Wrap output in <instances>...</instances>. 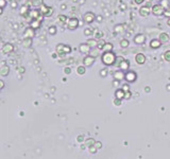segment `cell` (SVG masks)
<instances>
[{
    "instance_id": "cell-1",
    "label": "cell",
    "mask_w": 170,
    "mask_h": 159,
    "mask_svg": "<svg viewBox=\"0 0 170 159\" xmlns=\"http://www.w3.org/2000/svg\"><path fill=\"white\" fill-rule=\"evenodd\" d=\"M117 55L114 53L113 51H107V52H102L101 55V62L103 65L110 67V66H114L115 62H116Z\"/></svg>"
},
{
    "instance_id": "cell-2",
    "label": "cell",
    "mask_w": 170,
    "mask_h": 159,
    "mask_svg": "<svg viewBox=\"0 0 170 159\" xmlns=\"http://www.w3.org/2000/svg\"><path fill=\"white\" fill-rule=\"evenodd\" d=\"M72 49L69 45H65V44H57L55 47V52L57 53V55L60 57H65V55L71 53Z\"/></svg>"
},
{
    "instance_id": "cell-3",
    "label": "cell",
    "mask_w": 170,
    "mask_h": 159,
    "mask_svg": "<svg viewBox=\"0 0 170 159\" xmlns=\"http://www.w3.org/2000/svg\"><path fill=\"white\" fill-rule=\"evenodd\" d=\"M66 27H67V29L69 31H74V30H77L80 27V21H79L77 17H71L68 19L67 23H66Z\"/></svg>"
},
{
    "instance_id": "cell-4",
    "label": "cell",
    "mask_w": 170,
    "mask_h": 159,
    "mask_svg": "<svg viewBox=\"0 0 170 159\" xmlns=\"http://www.w3.org/2000/svg\"><path fill=\"white\" fill-rule=\"evenodd\" d=\"M165 10L166 9L160 3H156L151 8V13H152L154 16H162V15H164V13H165Z\"/></svg>"
},
{
    "instance_id": "cell-5",
    "label": "cell",
    "mask_w": 170,
    "mask_h": 159,
    "mask_svg": "<svg viewBox=\"0 0 170 159\" xmlns=\"http://www.w3.org/2000/svg\"><path fill=\"white\" fill-rule=\"evenodd\" d=\"M39 10H41V13L44 17H51L53 14V11L54 9L52 7H49V5H46V4H42L41 8H39Z\"/></svg>"
},
{
    "instance_id": "cell-6",
    "label": "cell",
    "mask_w": 170,
    "mask_h": 159,
    "mask_svg": "<svg viewBox=\"0 0 170 159\" xmlns=\"http://www.w3.org/2000/svg\"><path fill=\"white\" fill-rule=\"evenodd\" d=\"M95 20H96V14L93 13V12H86L83 15V22H85V23L90 24Z\"/></svg>"
},
{
    "instance_id": "cell-7",
    "label": "cell",
    "mask_w": 170,
    "mask_h": 159,
    "mask_svg": "<svg viewBox=\"0 0 170 159\" xmlns=\"http://www.w3.org/2000/svg\"><path fill=\"white\" fill-rule=\"evenodd\" d=\"M126 81L128 83H134V82L137 80V73L135 71H127L126 72Z\"/></svg>"
},
{
    "instance_id": "cell-8",
    "label": "cell",
    "mask_w": 170,
    "mask_h": 159,
    "mask_svg": "<svg viewBox=\"0 0 170 159\" xmlns=\"http://www.w3.org/2000/svg\"><path fill=\"white\" fill-rule=\"evenodd\" d=\"M29 16L32 18V19H42L44 18V16L41 13V10L39 9H34L33 8L32 10H30L29 12Z\"/></svg>"
},
{
    "instance_id": "cell-9",
    "label": "cell",
    "mask_w": 170,
    "mask_h": 159,
    "mask_svg": "<svg viewBox=\"0 0 170 159\" xmlns=\"http://www.w3.org/2000/svg\"><path fill=\"white\" fill-rule=\"evenodd\" d=\"M95 62H96V56L90 55V54H87V55H85V57L83 59V65L86 66V67L93 66Z\"/></svg>"
},
{
    "instance_id": "cell-10",
    "label": "cell",
    "mask_w": 170,
    "mask_h": 159,
    "mask_svg": "<svg viewBox=\"0 0 170 159\" xmlns=\"http://www.w3.org/2000/svg\"><path fill=\"white\" fill-rule=\"evenodd\" d=\"M79 51H80V53L87 55V54L90 53V51H92V48H90L89 46L86 44V42H82V44L79 45Z\"/></svg>"
},
{
    "instance_id": "cell-11",
    "label": "cell",
    "mask_w": 170,
    "mask_h": 159,
    "mask_svg": "<svg viewBox=\"0 0 170 159\" xmlns=\"http://www.w3.org/2000/svg\"><path fill=\"white\" fill-rule=\"evenodd\" d=\"M1 51L3 54H11L12 52L14 51V46L11 44V42H5V44L2 46Z\"/></svg>"
},
{
    "instance_id": "cell-12",
    "label": "cell",
    "mask_w": 170,
    "mask_h": 159,
    "mask_svg": "<svg viewBox=\"0 0 170 159\" xmlns=\"http://www.w3.org/2000/svg\"><path fill=\"white\" fill-rule=\"evenodd\" d=\"M133 40H134V42L136 45L141 46L146 42V36H145V34H142V33H138V34H136L134 36V39H133Z\"/></svg>"
},
{
    "instance_id": "cell-13",
    "label": "cell",
    "mask_w": 170,
    "mask_h": 159,
    "mask_svg": "<svg viewBox=\"0 0 170 159\" xmlns=\"http://www.w3.org/2000/svg\"><path fill=\"white\" fill-rule=\"evenodd\" d=\"M22 36H23V38H33L35 36V30L29 26L28 28L25 29Z\"/></svg>"
},
{
    "instance_id": "cell-14",
    "label": "cell",
    "mask_w": 170,
    "mask_h": 159,
    "mask_svg": "<svg viewBox=\"0 0 170 159\" xmlns=\"http://www.w3.org/2000/svg\"><path fill=\"white\" fill-rule=\"evenodd\" d=\"M151 13V8L148 7V5H142V7L139 9V15L141 17H147L149 16Z\"/></svg>"
},
{
    "instance_id": "cell-15",
    "label": "cell",
    "mask_w": 170,
    "mask_h": 159,
    "mask_svg": "<svg viewBox=\"0 0 170 159\" xmlns=\"http://www.w3.org/2000/svg\"><path fill=\"white\" fill-rule=\"evenodd\" d=\"M146 60H147V57H146L144 53H137L135 55V62L138 65H144L146 63Z\"/></svg>"
},
{
    "instance_id": "cell-16",
    "label": "cell",
    "mask_w": 170,
    "mask_h": 159,
    "mask_svg": "<svg viewBox=\"0 0 170 159\" xmlns=\"http://www.w3.org/2000/svg\"><path fill=\"white\" fill-rule=\"evenodd\" d=\"M113 76H114V80H117V81L121 82L122 80L126 79V72L121 71V70H118V71H115L113 73Z\"/></svg>"
},
{
    "instance_id": "cell-17",
    "label": "cell",
    "mask_w": 170,
    "mask_h": 159,
    "mask_svg": "<svg viewBox=\"0 0 170 159\" xmlns=\"http://www.w3.org/2000/svg\"><path fill=\"white\" fill-rule=\"evenodd\" d=\"M118 68H119V70H121V71H123V72L129 71V68H130V60L124 59V60H122V63L120 64V66L118 67Z\"/></svg>"
},
{
    "instance_id": "cell-18",
    "label": "cell",
    "mask_w": 170,
    "mask_h": 159,
    "mask_svg": "<svg viewBox=\"0 0 170 159\" xmlns=\"http://www.w3.org/2000/svg\"><path fill=\"white\" fill-rule=\"evenodd\" d=\"M162 40H160L159 38H154L152 40L150 41V48L152 49H159L160 48V46H162Z\"/></svg>"
},
{
    "instance_id": "cell-19",
    "label": "cell",
    "mask_w": 170,
    "mask_h": 159,
    "mask_svg": "<svg viewBox=\"0 0 170 159\" xmlns=\"http://www.w3.org/2000/svg\"><path fill=\"white\" fill-rule=\"evenodd\" d=\"M29 23H30V27L33 28L34 30H38L42 27V21H41V19H32Z\"/></svg>"
},
{
    "instance_id": "cell-20",
    "label": "cell",
    "mask_w": 170,
    "mask_h": 159,
    "mask_svg": "<svg viewBox=\"0 0 170 159\" xmlns=\"http://www.w3.org/2000/svg\"><path fill=\"white\" fill-rule=\"evenodd\" d=\"M10 71H11V69H10V67H9L8 65H4V66H1L0 67V75L1 76H8L9 74H10Z\"/></svg>"
},
{
    "instance_id": "cell-21",
    "label": "cell",
    "mask_w": 170,
    "mask_h": 159,
    "mask_svg": "<svg viewBox=\"0 0 170 159\" xmlns=\"http://www.w3.org/2000/svg\"><path fill=\"white\" fill-rule=\"evenodd\" d=\"M124 96H126V91H124L122 88H118V89L115 91V98H117V99L123 100Z\"/></svg>"
},
{
    "instance_id": "cell-22",
    "label": "cell",
    "mask_w": 170,
    "mask_h": 159,
    "mask_svg": "<svg viewBox=\"0 0 170 159\" xmlns=\"http://www.w3.org/2000/svg\"><path fill=\"white\" fill-rule=\"evenodd\" d=\"M29 12H30V5H28V4L21 5L20 9H19V14L21 15V16H25V15L28 14Z\"/></svg>"
},
{
    "instance_id": "cell-23",
    "label": "cell",
    "mask_w": 170,
    "mask_h": 159,
    "mask_svg": "<svg viewBox=\"0 0 170 159\" xmlns=\"http://www.w3.org/2000/svg\"><path fill=\"white\" fill-rule=\"evenodd\" d=\"M30 4H31L34 9H39L42 4H44V0H31V1H30Z\"/></svg>"
},
{
    "instance_id": "cell-24",
    "label": "cell",
    "mask_w": 170,
    "mask_h": 159,
    "mask_svg": "<svg viewBox=\"0 0 170 159\" xmlns=\"http://www.w3.org/2000/svg\"><path fill=\"white\" fill-rule=\"evenodd\" d=\"M98 39H96L95 37H94V38H89V39H87V40H86V44L87 45H88L89 46V47L90 48H97V46H98Z\"/></svg>"
},
{
    "instance_id": "cell-25",
    "label": "cell",
    "mask_w": 170,
    "mask_h": 159,
    "mask_svg": "<svg viewBox=\"0 0 170 159\" xmlns=\"http://www.w3.org/2000/svg\"><path fill=\"white\" fill-rule=\"evenodd\" d=\"M33 45V39L32 38H23L22 39V46L27 49L31 48Z\"/></svg>"
},
{
    "instance_id": "cell-26",
    "label": "cell",
    "mask_w": 170,
    "mask_h": 159,
    "mask_svg": "<svg viewBox=\"0 0 170 159\" xmlns=\"http://www.w3.org/2000/svg\"><path fill=\"white\" fill-rule=\"evenodd\" d=\"M160 40H162V42L164 44V42H168L170 40V36L168 33H166V32H163V33H160L159 34V37Z\"/></svg>"
},
{
    "instance_id": "cell-27",
    "label": "cell",
    "mask_w": 170,
    "mask_h": 159,
    "mask_svg": "<svg viewBox=\"0 0 170 159\" xmlns=\"http://www.w3.org/2000/svg\"><path fill=\"white\" fill-rule=\"evenodd\" d=\"M57 21H59L61 24H65V23H67V21H68V17L64 14H60L59 16H57Z\"/></svg>"
},
{
    "instance_id": "cell-28",
    "label": "cell",
    "mask_w": 170,
    "mask_h": 159,
    "mask_svg": "<svg viewBox=\"0 0 170 159\" xmlns=\"http://www.w3.org/2000/svg\"><path fill=\"white\" fill-rule=\"evenodd\" d=\"M114 31L116 33H123L124 32V24L123 23H118L114 27Z\"/></svg>"
},
{
    "instance_id": "cell-29",
    "label": "cell",
    "mask_w": 170,
    "mask_h": 159,
    "mask_svg": "<svg viewBox=\"0 0 170 159\" xmlns=\"http://www.w3.org/2000/svg\"><path fill=\"white\" fill-rule=\"evenodd\" d=\"M77 73L79 75H83L86 73V66H83V65H80L78 66L77 68Z\"/></svg>"
},
{
    "instance_id": "cell-30",
    "label": "cell",
    "mask_w": 170,
    "mask_h": 159,
    "mask_svg": "<svg viewBox=\"0 0 170 159\" xmlns=\"http://www.w3.org/2000/svg\"><path fill=\"white\" fill-rule=\"evenodd\" d=\"M119 45H120V47H121V48L126 49V48H128V47L130 46V41H129V39H127V38H122V39L120 40Z\"/></svg>"
},
{
    "instance_id": "cell-31",
    "label": "cell",
    "mask_w": 170,
    "mask_h": 159,
    "mask_svg": "<svg viewBox=\"0 0 170 159\" xmlns=\"http://www.w3.org/2000/svg\"><path fill=\"white\" fill-rule=\"evenodd\" d=\"M113 48H114V45L111 44V42H106L104 48H103L102 52H107V51H113Z\"/></svg>"
},
{
    "instance_id": "cell-32",
    "label": "cell",
    "mask_w": 170,
    "mask_h": 159,
    "mask_svg": "<svg viewBox=\"0 0 170 159\" xmlns=\"http://www.w3.org/2000/svg\"><path fill=\"white\" fill-rule=\"evenodd\" d=\"M85 145L87 146V148H89V146H93L94 144H95V142H96V140L94 139V138H88V139H86L85 140Z\"/></svg>"
},
{
    "instance_id": "cell-33",
    "label": "cell",
    "mask_w": 170,
    "mask_h": 159,
    "mask_svg": "<svg viewBox=\"0 0 170 159\" xmlns=\"http://www.w3.org/2000/svg\"><path fill=\"white\" fill-rule=\"evenodd\" d=\"M106 44V41L104 40V39H100L99 42H98V46H97V49L100 51H102L103 50V48H104V46Z\"/></svg>"
},
{
    "instance_id": "cell-34",
    "label": "cell",
    "mask_w": 170,
    "mask_h": 159,
    "mask_svg": "<svg viewBox=\"0 0 170 159\" xmlns=\"http://www.w3.org/2000/svg\"><path fill=\"white\" fill-rule=\"evenodd\" d=\"M48 32H49L50 35H55L56 32H57V29L55 26H50L49 28H48Z\"/></svg>"
},
{
    "instance_id": "cell-35",
    "label": "cell",
    "mask_w": 170,
    "mask_h": 159,
    "mask_svg": "<svg viewBox=\"0 0 170 159\" xmlns=\"http://www.w3.org/2000/svg\"><path fill=\"white\" fill-rule=\"evenodd\" d=\"M83 33H84L85 36H92V35L94 34V30L90 29V28H85Z\"/></svg>"
},
{
    "instance_id": "cell-36",
    "label": "cell",
    "mask_w": 170,
    "mask_h": 159,
    "mask_svg": "<svg viewBox=\"0 0 170 159\" xmlns=\"http://www.w3.org/2000/svg\"><path fill=\"white\" fill-rule=\"evenodd\" d=\"M163 56H164V60H165L166 62L170 63V50L165 51V53L163 54Z\"/></svg>"
},
{
    "instance_id": "cell-37",
    "label": "cell",
    "mask_w": 170,
    "mask_h": 159,
    "mask_svg": "<svg viewBox=\"0 0 170 159\" xmlns=\"http://www.w3.org/2000/svg\"><path fill=\"white\" fill-rule=\"evenodd\" d=\"M124 60V57L122 56H117V59H116V62H115V67H119L120 66V64L122 63V60Z\"/></svg>"
},
{
    "instance_id": "cell-38",
    "label": "cell",
    "mask_w": 170,
    "mask_h": 159,
    "mask_svg": "<svg viewBox=\"0 0 170 159\" xmlns=\"http://www.w3.org/2000/svg\"><path fill=\"white\" fill-rule=\"evenodd\" d=\"M170 0H162V1H160V4L163 5L164 8L165 9H170Z\"/></svg>"
},
{
    "instance_id": "cell-39",
    "label": "cell",
    "mask_w": 170,
    "mask_h": 159,
    "mask_svg": "<svg viewBox=\"0 0 170 159\" xmlns=\"http://www.w3.org/2000/svg\"><path fill=\"white\" fill-rule=\"evenodd\" d=\"M107 73H108L107 69H101L100 70V76H101V78H106V76H107Z\"/></svg>"
},
{
    "instance_id": "cell-40",
    "label": "cell",
    "mask_w": 170,
    "mask_h": 159,
    "mask_svg": "<svg viewBox=\"0 0 170 159\" xmlns=\"http://www.w3.org/2000/svg\"><path fill=\"white\" fill-rule=\"evenodd\" d=\"M88 152L90 153V154H96V153L98 152V149H97L95 145H93V146H89V148H88Z\"/></svg>"
},
{
    "instance_id": "cell-41",
    "label": "cell",
    "mask_w": 170,
    "mask_h": 159,
    "mask_svg": "<svg viewBox=\"0 0 170 159\" xmlns=\"http://www.w3.org/2000/svg\"><path fill=\"white\" fill-rule=\"evenodd\" d=\"M121 101H122V100H120V99H117V98H116V99H114V105L115 106H120L121 105Z\"/></svg>"
},
{
    "instance_id": "cell-42",
    "label": "cell",
    "mask_w": 170,
    "mask_h": 159,
    "mask_svg": "<svg viewBox=\"0 0 170 159\" xmlns=\"http://www.w3.org/2000/svg\"><path fill=\"white\" fill-rule=\"evenodd\" d=\"M131 97H132L131 91H130V90L126 91V96H124V99H126V100H130V99H131Z\"/></svg>"
},
{
    "instance_id": "cell-43",
    "label": "cell",
    "mask_w": 170,
    "mask_h": 159,
    "mask_svg": "<svg viewBox=\"0 0 170 159\" xmlns=\"http://www.w3.org/2000/svg\"><path fill=\"white\" fill-rule=\"evenodd\" d=\"M25 71H26V69H25V67H22V66H19L17 68V72L18 73H21V74H22V73H25Z\"/></svg>"
},
{
    "instance_id": "cell-44",
    "label": "cell",
    "mask_w": 170,
    "mask_h": 159,
    "mask_svg": "<svg viewBox=\"0 0 170 159\" xmlns=\"http://www.w3.org/2000/svg\"><path fill=\"white\" fill-rule=\"evenodd\" d=\"M64 73H65V74H70L71 73V68L70 67H65V69H64Z\"/></svg>"
},
{
    "instance_id": "cell-45",
    "label": "cell",
    "mask_w": 170,
    "mask_h": 159,
    "mask_svg": "<svg viewBox=\"0 0 170 159\" xmlns=\"http://www.w3.org/2000/svg\"><path fill=\"white\" fill-rule=\"evenodd\" d=\"M7 3H8L7 0H0V8L4 9V8H5V5H7Z\"/></svg>"
},
{
    "instance_id": "cell-46",
    "label": "cell",
    "mask_w": 170,
    "mask_h": 159,
    "mask_svg": "<svg viewBox=\"0 0 170 159\" xmlns=\"http://www.w3.org/2000/svg\"><path fill=\"white\" fill-rule=\"evenodd\" d=\"M17 1H18V0H13V1L11 2V8L12 9H16L17 8Z\"/></svg>"
},
{
    "instance_id": "cell-47",
    "label": "cell",
    "mask_w": 170,
    "mask_h": 159,
    "mask_svg": "<svg viewBox=\"0 0 170 159\" xmlns=\"http://www.w3.org/2000/svg\"><path fill=\"white\" fill-rule=\"evenodd\" d=\"M121 88H122L124 91H128V90H130V85L128 84V83H126V84L122 85V87H121Z\"/></svg>"
},
{
    "instance_id": "cell-48",
    "label": "cell",
    "mask_w": 170,
    "mask_h": 159,
    "mask_svg": "<svg viewBox=\"0 0 170 159\" xmlns=\"http://www.w3.org/2000/svg\"><path fill=\"white\" fill-rule=\"evenodd\" d=\"M94 145H95V146H96V148L98 149H100L102 148V142H100V141H96V142H95V144H94Z\"/></svg>"
},
{
    "instance_id": "cell-49",
    "label": "cell",
    "mask_w": 170,
    "mask_h": 159,
    "mask_svg": "<svg viewBox=\"0 0 170 159\" xmlns=\"http://www.w3.org/2000/svg\"><path fill=\"white\" fill-rule=\"evenodd\" d=\"M96 20H97V22H102V20H103V16L102 15H98V16H96Z\"/></svg>"
},
{
    "instance_id": "cell-50",
    "label": "cell",
    "mask_w": 170,
    "mask_h": 159,
    "mask_svg": "<svg viewBox=\"0 0 170 159\" xmlns=\"http://www.w3.org/2000/svg\"><path fill=\"white\" fill-rule=\"evenodd\" d=\"M164 16H166V17H170V9H166L165 10V13H164Z\"/></svg>"
},
{
    "instance_id": "cell-51",
    "label": "cell",
    "mask_w": 170,
    "mask_h": 159,
    "mask_svg": "<svg viewBox=\"0 0 170 159\" xmlns=\"http://www.w3.org/2000/svg\"><path fill=\"white\" fill-rule=\"evenodd\" d=\"M119 9H120V11H126L127 10V5L124 4V3H120Z\"/></svg>"
},
{
    "instance_id": "cell-52",
    "label": "cell",
    "mask_w": 170,
    "mask_h": 159,
    "mask_svg": "<svg viewBox=\"0 0 170 159\" xmlns=\"http://www.w3.org/2000/svg\"><path fill=\"white\" fill-rule=\"evenodd\" d=\"M67 4H66V3H62V4H61V7H60V9H61V10H62V11H65V10H67Z\"/></svg>"
},
{
    "instance_id": "cell-53",
    "label": "cell",
    "mask_w": 170,
    "mask_h": 159,
    "mask_svg": "<svg viewBox=\"0 0 170 159\" xmlns=\"http://www.w3.org/2000/svg\"><path fill=\"white\" fill-rule=\"evenodd\" d=\"M146 1V0H134V2H135V3L136 4H142V3H144V2Z\"/></svg>"
},
{
    "instance_id": "cell-54",
    "label": "cell",
    "mask_w": 170,
    "mask_h": 159,
    "mask_svg": "<svg viewBox=\"0 0 170 159\" xmlns=\"http://www.w3.org/2000/svg\"><path fill=\"white\" fill-rule=\"evenodd\" d=\"M3 88H4V81H3V80H0V89H3Z\"/></svg>"
},
{
    "instance_id": "cell-55",
    "label": "cell",
    "mask_w": 170,
    "mask_h": 159,
    "mask_svg": "<svg viewBox=\"0 0 170 159\" xmlns=\"http://www.w3.org/2000/svg\"><path fill=\"white\" fill-rule=\"evenodd\" d=\"M77 141H79V142H83V141H85V140H84V138H83V136H79L78 138H77Z\"/></svg>"
},
{
    "instance_id": "cell-56",
    "label": "cell",
    "mask_w": 170,
    "mask_h": 159,
    "mask_svg": "<svg viewBox=\"0 0 170 159\" xmlns=\"http://www.w3.org/2000/svg\"><path fill=\"white\" fill-rule=\"evenodd\" d=\"M167 26L170 27V17L168 18V19H167Z\"/></svg>"
},
{
    "instance_id": "cell-57",
    "label": "cell",
    "mask_w": 170,
    "mask_h": 159,
    "mask_svg": "<svg viewBox=\"0 0 170 159\" xmlns=\"http://www.w3.org/2000/svg\"><path fill=\"white\" fill-rule=\"evenodd\" d=\"M2 14H3V9L0 8V15H2Z\"/></svg>"
},
{
    "instance_id": "cell-58",
    "label": "cell",
    "mask_w": 170,
    "mask_h": 159,
    "mask_svg": "<svg viewBox=\"0 0 170 159\" xmlns=\"http://www.w3.org/2000/svg\"><path fill=\"white\" fill-rule=\"evenodd\" d=\"M5 64H7V62H5V60H2V62H1V66H4Z\"/></svg>"
},
{
    "instance_id": "cell-59",
    "label": "cell",
    "mask_w": 170,
    "mask_h": 159,
    "mask_svg": "<svg viewBox=\"0 0 170 159\" xmlns=\"http://www.w3.org/2000/svg\"><path fill=\"white\" fill-rule=\"evenodd\" d=\"M146 91H147V92H150V87H146Z\"/></svg>"
},
{
    "instance_id": "cell-60",
    "label": "cell",
    "mask_w": 170,
    "mask_h": 159,
    "mask_svg": "<svg viewBox=\"0 0 170 159\" xmlns=\"http://www.w3.org/2000/svg\"><path fill=\"white\" fill-rule=\"evenodd\" d=\"M167 90L170 91V85H167Z\"/></svg>"
},
{
    "instance_id": "cell-61",
    "label": "cell",
    "mask_w": 170,
    "mask_h": 159,
    "mask_svg": "<svg viewBox=\"0 0 170 159\" xmlns=\"http://www.w3.org/2000/svg\"><path fill=\"white\" fill-rule=\"evenodd\" d=\"M156 1H159V2H160V1H162V0H156Z\"/></svg>"
},
{
    "instance_id": "cell-62",
    "label": "cell",
    "mask_w": 170,
    "mask_h": 159,
    "mask_svg": "<svg viewBox=\"0 0 170 159\" xmlns=\"http://www.w3.org/2000/svg\"><path fill=\"white\" fill-rule=\"evenodd\" d=\"M59 1H60V0H59ZM61 1H62V0H61Z\"/></svg>"
},
{
    "instance_id": "cell-63",
    "label": "cell",
    "mask_w": 170,
    "mask_h": 159,
    "mask_svg": "<svg viewBox=\"0 0 170 159\" xmlns=\"http://www.w3.org/2000/svg\"><path fill=\"white\" fill-rule=\"evenodd\" d=\"M18 1H19V0H18Z\"/></svg>"
}]
</instances>
